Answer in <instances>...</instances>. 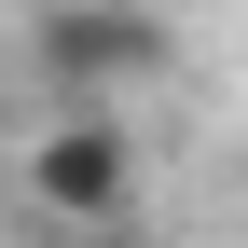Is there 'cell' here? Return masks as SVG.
<instances>
[{
  "label": "cell",
  "mask_w": 248,
  "mask_h": 248,
  "mask_svg": "<svg viewBox=\"0 0 248 248\" xmlns=\"http://www.w3.org/2000/svg\"><path fill=\"white\" fill-rule=\"evenodd\" d=\"M55 248H138V221H110V234H55Z\"/></svg>",
  "instance_id": "3957f363"
},
{
  "label": "cell",
  "mask_w": 248,
  "mask_h": 248,
  "mask_svg": "<svg viewBox=\"0 0 248 248\" xmlns=\"http://www.w3.org/2000/svg\"><path fill=\"white\" fill-rule=\"evenodd\" d=\"M138 124L124 110H42V138H28V207H42L55 234H110L138 221Z\"/></svg>",
  "instance_id": "7a4b0ae2"
},
{
  "label": "cell",
  "mask_w": 248,
  "mask_h": 248,
  "mask_svg": "<svg viewBox=\"0 0 248 248\" xmlns=\"http://www.w3.org/2000/svg\"><path fill=\"white\" fill-rule=\"evenodd\" d=\"M166 14L152 0H42L28 14V97L42 110H124L138 83H166Z\"/></svg>",
  "instance_id": "6da1fadb"
}]
</instances>
